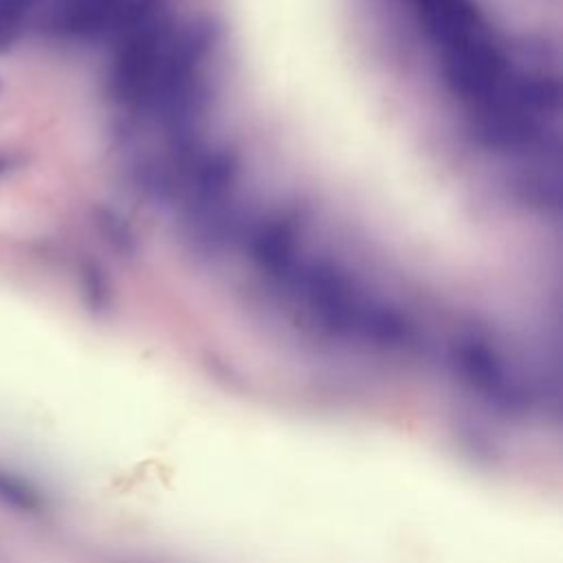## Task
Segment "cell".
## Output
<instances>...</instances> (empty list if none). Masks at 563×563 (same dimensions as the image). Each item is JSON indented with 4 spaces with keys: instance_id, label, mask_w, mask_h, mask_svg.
<instances>
[{
    "instance_id": "3",
    "label": "cell",
    "mask_w": 563,
    "mask_h": 563,
    "mask_svg": "<svg viewBox=\"0 0 563 563\" xmlns=\"http://www.w3.org/2000/svg\"><path fill=\"white\" fill-rule=\"evenodd\" d=\"M7 167H9V158L0 156V174H2V172H7Z\"/></svg>"
},
{
    "instance_id": "2",
    "label": "cell",
    "mask_w": 563,
    "mask_h": 563,
    "mask_svg": "<svg viewBox=\"0 0 563 563\" xmlns=\"http://www.w3.org/2000/svg\"><path fill=\"white\" fill-rule=\"evenodd\" d=\"M37 2L40 0H0V51L15 40L24 18Z\"/></svg>"
},
{
    "instance_id": "1",
    "label": "cell",
    "mask_w": 563,
    "mask_h": 563,
    "mask_svg": "<svg viewBox=\"0 0 563 563\" xmlns=\"http://www.w3.org/2000/svg\"><path fill=\"white\" fill-rule=\"evenodd\" d=\"M0 504L15 512H40L44 497L29 477L0 466Z\"/></svg>"
}]
</instances>
